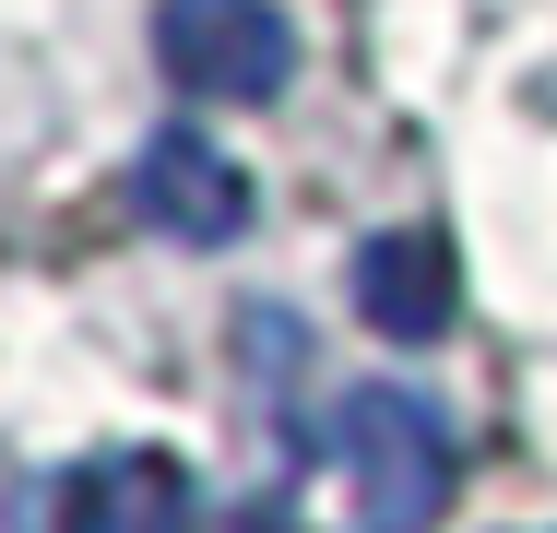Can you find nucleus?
Segmentation results:
<instances>
[{
    "label": "nucleus",
    "instance_id": "obj_1",
    "mask_svg": "<svg viewBox=\"0 0 557 533\" xmlns=\"http://www.w3.org/2000/svg\"><path fill=\"white\" fill-rule=\"evenodd\" d=\"M321 462H333L344 522H356V533H428L440 498H450V426L428 416L416 392H392V380H368V392L333 404Z\"/></svg>",
    "mask_w": 557,
    "mask_h": 533
},
{
    "label": "nucleus",
    "instance_id": "obj_2",
    "mask_svg": "<svg viewBox=\"0 0 557 533\" xmlns=\"http://www.w3.org/2000/svg\"><path fill=\"white\" fill-rule=\"evenodd\" d=\"M154 60H166V84H178V96L249 107V96H285L297 36H285V12H273V0H166V12H154Z\"/></svg>",
    "mask_w": 557,
    "mask_h": 533
},
{
    "label": "nucleus",
    "instance_id": "obj_3",
    "mask_svg": "<svg viewBox=\"0 0 557 533\" xmlns=\"http://www.w3.org/2000/svg\"><path fill=\"white\" fill-rule=\"evenodd\" d=\"M450 297H462V273H450L440 225H392V237L356 249V320H368L380 344H440Z\"/></svg>",
    "mask_w": 557,
    "mask_h": 533
},
{
    "label": "nucleus",
    "instance_id": "obj_4",
    "mask_svg": "<svg viewBox=\"0 0 557 533\" xmlns=\"http://www.w3.org/2000/svg\"><path fill=\"white\" fill-rule=\"evenodd\" d=\"M143 213H154L166 237L214 249V237H237V225H249V178L225 166L202 131H154V142H143Z\"/></svg>",
    "mask_w": 557,
    "mask_h": 533
},
{
    "label": "nucleus",
    "instance_id": "obj_5",
    "mask_svg": "<svg viewBox=\"0 0 557 533\" xmlns=\"http://www.w3.org/2000/svg\"><path fill=\"white\" fill-rule=\"evenodd\" d=\"M60 533H190V474L178 450H108L60 486Z\"/></svg>",
    "mask_w": 557,
    "mask_h": 533
},
{
    "label": "nucleus",
    "instance_id": "obj_6",
    "mask_svg": "<svg viewBox=\"0 0 557 533\" xmlns=\"http://www.w3.org/2000/svg\"><path fill=\"white\" fill-rule=\"evenodd\" d=\"M261 533H285V522H261Z\"/></svg>",
    "mask_w": 557,
    "mask_h": 533
}]
</instances>
